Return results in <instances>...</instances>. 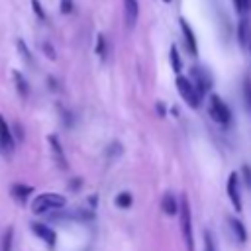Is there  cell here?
I'll use <instances>...</instances> for the list:
<instances>
[{
    "label": "cell",
    "instance_id": "cell-1",
    "mask_svg": "<svg viewBox=\"0 0 251 251\" xmlns=\"http://www.w3.org/2000/svg\"><path fill=\"white\" fill-rule=\"evenodd\" d=\"M178 218H180V231L186 245V251H194V231H192V214H190V202L188 196L182 194L178 202Z\"/></svg>",
    "mask_w": 251,
    "mask_h": 251
},
{
    "label": "cell",
    "instance_id": "cell-32",
    "mask_svg": "<svg viewBox=\"0 0 251 251\" xmlns=\"http://www.w3.org/2000/svg\"><path fill=\"white\" fill-rule=\"evenodd\" d=\"M71 186H73V190H78L76 186H80V180H78V178H75V180L71 182Z\"/></svg>",
    "mask_w": 251,
    "mask_h": 251
},
{
    "label": "cell",
    "instance_id": "cell-23",
    "mask_svg": "<svg viewBox=\"0 0 251 251\" xmlns=\"http://www.w3.org/2000/svg\"><path fill=\"white\" fill-rule=\"evenodd\" d=\"M122 151H124V149H122V145H120L118 141H112V143H110V147L106 149V155H108V159H116V157H120V155H122Z\"/></svg>",
    "mask_w": 251,
    "mask_h": 251
},
{
    "label": "cell",
    "instance_id": "cell-6",
    "mask_svg": "<svg viewBox=\"0 0 251 251\" xmlns=\"http://www.w3.org/2000/svg\"><path fill=\"white\" fill-rule=\"evenodd\" d=\"M190 82L194 84V88H196V92L200 96H204L212 88V76L202 67H192V71H190Z\"/></svg>",
    "mask_w": 251,
    "mask_h": 251
},
{
    "label": "cell",
    "instance_id": "cell-15",
    "mask_svg": "<svg viewBox=\"0 0 251 251\" xmlns=\"http://www.w3.org/2000/svg\"><path fill=\"white\" fill-rule=\"evenodd\" d=\"M10 192H12V196H14L18 202H25V198L33 192V186H29V184H14V186L10 188Z\"/></svg>",
    "mask_w": 251,
    "mask_h": 251
},
{
    "label": "cell",
    "instance_id": "cell-27",
    "mask_svg": "<svg viewBox=\"0 0 251 251\" xmlns=\"http://www.w3.org/2000/svg\"><path fill=\"white\" fill-rule=\"evenodd\" d=\"M57 108H59V114H61V118H63V122H65V126H67V127H71V126H73V116L69 114V110H65V108H63L61 104H59Z\"/></svg>",
    "mask_w": 251,
    "mask_h": 251
},
{
    "label": "cell",
    "instance_id": "cell-7",
    "mask_svg": "<svg viewBox=\"0 0 251 251\" xmlns=\"http://www.w3.org/2000/svg\"><path fill=\"white\" fill-rule=\"evenodd\" d=\"M227 196L235 208V212H241V194H239V176L237 173H229L227 176Z\"/></svg>",
    "mask_w": 251,
    "mask_h": 251
},
{
    "label": "cell",
    "instance_id": "cell-14",
    "mask_svg": "<svg viewBox=\"0 0 251 251\" xmlns=\"http://www.w3.org/2000/svg\"><path fill=\"white\" fill-rule=\"evenodd\" d=\"M12 76H14V84H16V90L22 98H27L29 96V84L27 80L24 78V75L20 71H12Z\"/></svg>",
    "mask_w": 251,
    "mask_h": 251
},
{
    "label": "cell",
    "instance_id": "cell-18",
    "mask_svg": "<svg viewBox=\"0 0 251 251\" xmlns=\"http://www.w3.org/2000/svg\"><path fill=\"white\" fill-rule=\"evenodd\" d=\"M169 57H171V67H173V71H175V73H180V69H182V61H180L178 49H176L175 45L171 47V51H169Z\"/></svg>",
    "mask_w": 251,
    "mask_h": 251
},
{
    "label": "cell",
    "instance_id": "cell-28",
    "mask_svg": "<svg viewBox=\"0 0 251 251\" xmlns=\"http://www.w3.org/2000/svg\"><path fill=\"white\" fill-rule=\"evenodd\" d=\"M41 51H43V53H45V55H47L51 61H55V59H57V55H55V49L51 47V43L43 41V43H41Z\"/></svg>",
    "mask_w": 251,
    "mask_h": 251
},
{
    "label": "cell",
    "instance_id": "cell-21",
    "mask_svg": "<svg viewBox=\"0 0 251 251\" xmlns=\"http://www.w3.org/2000/svg\"><path fill=\"white\" fill-rule=\"evenodd\" d=\"M12 241H14V227H8L2 239V251H12Z\"/></svg>",
    "mask_w": 251,
    "mask_h": 251
},
{
    "label": "cell",
    "instance_id": "cell-19",
    "mask_svg": "<svg viewBox=\"0 0 251 251\" xmlns=\"http://www.w3.org/2000/svg\"><path fill=\"white\" fill-rule=\"evenodd\" d=\"M16 47H18V51H20V55L24 57V61H25L27 65H33V57H31V53H29V49H27V45L24 43V39H18V41H16Z\"/></svg>",
    "mask_w": 251,
    "mask_h": 251
},
{
    "label": "cell",
    "instance_id": "cell-17",
    "mask_svg": "<svg viewBox=\"0 0 251 251\" xmlns=\"http://www.w3.org/2000/svg\"><path fill=\"white\" fill-rule=\"evenodd\" d=\"M114 204H116L118 208L126 210V208H129V206L133 204V196H131L129 192H120V194L114 198Z\"/></svg>",
    "mask_w": 251,
    "mask_h": 251
},
{
    "label": "cell",
    "instance_id": "cell-2",
    "mask_svg": "<svg viewBox=\"0 0 251 251\" xmlns=\"http://www.w3.org/2000/svg\"><path fill=\"white\" fill-rule=\"evenodd\" d=\"M67 204V198L63 194H57V192H43L39 196L33 198L31 202V212L33 214H49V212H55V210H61L65 208Z\"/></svg>",
    "mask_w": 251,
    "mask_h": 251
},
{
    "label": "cell",
    "instance_id": "cell-30",
    "mask_svg": "<svg viewBox=\"0 0 251 251\" xmlns=\"http://www.w3.org/2000/svg\"><path fill=\"white\" fill-rule=\"evenodd\" d=\"M243 176H245V184L251 188V169L249 167H243Z\"/></svg>",
    "mask_w": 251,
    "mask_h": 251
},
{
    "label": "cell",
    "instance_id": "cell-8",
    "mask_svg": "<svg viewBox=\"0 0 251 251\" xmlns=\"http://www.w3.org/2000/svg\"><path fill=\"white\" fill-rule=\"evenodd\" d=\"M47 141H49V147H51V153H53V159H55L57 167L63 169V171H67V169H69V163H67L65 151H63V147H61L57 135H47Z\"/></svg>",
    "mask_w": 251,
    "mask_h": 251
},
{
    "label": "cell",
    "instance_id": "cell-12",
    "mask_svg": "<svg viewBox=\"0 0 251 251\" xmlns=\"http://www.w3.org/2000/svg\"><path fill=\"white\" fill-rule=\"evenodd\" d=\"M161 210H163L167 216H175V214L178 212V202H176V198H175L173 192H165V194H163Z\"/></svg>",
    "mask_w": 251,
    "mask_h": 251
},
{
    "label": "cell",
    "instance_id": "cell-31",
    "mask_svg": "<svg viewBox=\"0 0 251 251\" xmlns=\"http://www.w3.org/2000/svg\"><path fill=\"white\" fill-rule=\"evenodd\" d=\"M157 112H159V116H165V108H163V104H161V102L157 104Z\"/></svg>",
    "mask_w": 251,
    "mask_h": 251
},
{
    "label": "cell",
    "instance_id": "cell-10",
    "mask_svg": "<svg viewBox=\"0 0 251 251\" xmlns=\"http://www.w3.org/2000/svg\"><path fill=\"white\" fill-rule=\"evenodd\" d=\"M31 229H33V233L39 237V239H43L49 247H53L55 245V241H57V235H55V231L47 226V224H41V222H33L31 224Z\"/></svg>",
    "mask_w": 251,
    "mask_h": 251
},
{
    "label": "cell",
    "instance_id": "cell-16",
    "mask_svg": "<svg viewBox=\"0 0 251 251\" xmlns=\"http://www.w3.org/2000/svg\"><path fill=\"white\" fill-rule=\"evenodd\" d=\"M237 39H239V43L245 47V45H249V39H251V31H249V22L243 18L241 22H239V25H237Z\"/></svg>",
    "mask_w": 251,
    "mask_h": 251
},
{
    "label": "cell",
    "instance_id": "cell-25",
    "mask_svg": "<svg viewBox=\"0 0 251 251\" xmlns=\"http://www.w3.org/2000/svg\"><path fill=\"white\" fill-rule=\"evenodd\" d=\"M31 8H33V12H35V16H37L39 20H47L45 10H43V6H41V2H39V0H31Z\"/></svg>",
    "mask_w": 251,
    "mask_h": 251
},
{
    "label": "cell",
    "instance_id": "cell-33",
    "mask_svg": "<svg viewBox=\"0 0 251 251\" xmlns=\"http://www.w3.org/2000/svg\"><path fill=\"white\" fill-rule=\"evenodd\" d=\"M165 2H171V0H165Z\"/></svg>",
    "mask_w": 251,
    "mask_h": 251
},
{
    "label": "cell",
    "instance_id": "cell-20",
    "mask_svg": "<svg viewBox=\"0 0 251 251\" xmlns=\"http://www.w3.org/2000/svg\"><path fill=\"white\" fill-rule=\"evenodd\" d=\"M243 100H245V108L251 114V78L243 80Z\"/></svg>",
    "mask_w": 251,
    "mask_h": 251
},
{
    "label": "cell",
    "instance_id": "cell-3",
    "mask_svg": "<svg viewBox=\"0 0 251 251\" xmlns=\"http://www.w3.org/2000/svg\"><path fill=\"white\" fill-rule=\"evenodd\" d=\"M208 112H210V116L216 124H220V126H229L231 124V112H229L227 104L218 94H210Z\"/></svg>",
    "mask_w": 251,
    "mask_h": 251
},
{
    "label": "cell",
    "instance_id": "cell-13",
    "mask_svg": "<svg viewBox=\"0 0 251 251\" xmlns=\"http://www.w3.org/2000/svg\"><path fill=\"white\" fill-rule=\"evenodd\" d=\"M227 226H229V229H231V233L235 235L237 241H241V243L247 241V229L237 218H227Z\"/></svg>",
    "mask_w": 251,
    "mask_h": 251
},
{
    "label": "cell",
    "instance_id": "cell-11",
    "mask_svg": "<svg viewBox=\"0 0 251 251\" xmlns=\"http://www.w3.org/2000/svg\"><path fill=\"white\" fill-rule=\"evenodd\" d=\"M180 29H182V35H184V43H186V49L190 55H196L198 53V47H196V39H194V31L192 27L188 25V22L184 18H180Z\"/></svg>",
    "mask_w": 251,
    "mask_h": 251
},
{
    "label": "cell",
    "instance_id": "cell-26",
    "mask_svg": "<svg viewBox=\"0 0 251 251\" xmlns=\"http://www.w3.org/2000/svg\"><path fill=\"white\" fill-rule=\"evenodd\" d=\"M233 4L239 14H247V10L251 8V0H233Z\"/></svg>",
    "mask_w": 251,
    "mask_h": 251
},
{
    "label": "cell",
    "instance_id": "cell-29",
    "mask_svg": "<svg viewBox=\"0 0 251 251\" xmlns=\"http://www.w3.org/2000/svg\"><path fill=\"white\" fill-rule=\"evenodd\" d=\"M59 8H61L63 14H71L73 12V0H61Z\"/></svg>",
    "mask_w": 251,
    "mask_h": 251
},
{
    "label": "cell",
    "instance_id": "cell-4",
    "mask_svg": "<svg viewBox=\"0 0 251 251\" xmlns=\"http://www.w3.org/2000/svg\"><path fill=\"white\" fill-rule=\"evenodd\" d=\"M176 88H178V94L182 96V100L188 106H192V108H198L200 106V94L196 92V88H194V84L190 82L188 76L178 75L176 76Z\"/></svg>",
    "mask_w": 251,
    "mask_h": 251
},
{
    "label": "cell",
    "instance_id": "cell-9",
    "mask_svg": "<svg viewBox=\"0 0 251 251\" xmlns=\"http://www.w3.org/2000/svg\"><path fill=\"white\" fill-rule=\"evenodd\" d=\"M124 2V22L127 29H133L137 16H139V4L137 0H122Z\"/></svg>",
    "mask_w": 251,
    "mask_h": 251
},
{
    "label": "cell",
    "instance_id": "cell-22",
    "mask_svg": "<svg viewBox=\"0 0 251 251\" xmlns=\"http://www.w3.org/2000/svg\"><path fill=\"white\" fill-rule=\"evenodd\" d=\"M204 251H218V247H216V241H214V235L208 231V229H204Z\"/></svg>",
    "mask_w": 251,
    "mask_h": 251
},
{
    "label": "cell",
    "instance_id": "cell-5",
    "mask_svg": "<svg viewBox=\"0 0 251 251\" xmlns=\"http://www.w3.org/2000/svg\"><path fill=\"white\" fill-rule=\"evenodd\" d=\"M14 147H16V141H14L12 129H10L8 122L4 120V116L0 114V153H2V157L10 159L14 155Z\"/></svg>",
    "mask_w": 251,
    "mask_h": 251
},
{
    "label": "cell",
    "instance_id": "cell-34",
    "mask_svg": "<svg viewBox=\"0 0 251 251\" xmlns=\"http://www.w3.org/2000/svg\"><path fill=\"white\" fill-rule=\"evenodd\" d=\"M249 49H251V43H249Z\"/></svg>",
    "mask_w": 251,
    "mask_h": 251
},
{
    "label": "cell",
    "instance_id": "cell-24",
    "mask_svg": "<svg viewBox=\"0 0 251 251\" xmlns=\"http://www.w3.org/2000/svg\"><path fill=\"white\" fill-rule=\"evenodd\" d=\"M96 53L102 59H106V39H104L102 33H98V37H96Z\"/></svg>",
    "mask_w": 251,
    "mask_h": 251
}]
</instances>
